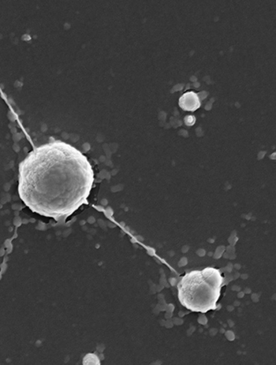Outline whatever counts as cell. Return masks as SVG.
<instances>
[{"instance_id":"obj_1","label":"cell","mask_w":276,"mask_h":365,"mask_svg":"<svg viewBox=\"0 0 276 365\" xmlns=\"http://www.w3.org/2000/svg\"><path fill=\"white\" fill-rule=\"evenodd\" d=\"M95 173L87 156L54 140L29 153L19 165L18 193L33 213L61 221L88 202Z\"/></svg>"},{"instance_id":"obj_2","label":"cell","mask_w":276,"mask_h":365,"mask_svg":"<svg viewBox=\"0 0 276 365\" xmlns=\"http://www.w3.org/2000/svg\"><path fill=\"white\" fill-rule=\"evenodd\" d=\"M225 284L221 271L215 267L186 273L178 283V297L188 310L206 314L218 308Z\"/></svg>"},{"instance_id":"obj_3","label":"cell","mask_w":276,"mask_h":365,"mask_svg":"<svg viewBox=\"0 0 276 365\" xmlns=\"http://www.w3.org/2000/svg\"><path fill=\"white\" fill-rule=\"evenodd\" d=\"M178 104L183 110L192 111V113L199 109L201 106L199 96H198L197 93L193 91L185 93V94L179 98Z\"/></svg>"},{"instance_id":"obj_4","label":"cell","mask_w":276,"mask_h":365,"mask_svg":"<svg viewBox=\"0 0 276 365\" xmlns=\"http://www.w3.org/2000/svg\"><path fill=\"white\" fill-rule=\"evenodd\" d=\"M196 121V119L193 116H188L185 118V123L186 125L192 126L195 125V123Z\"/></svg>"}]
</instances>
